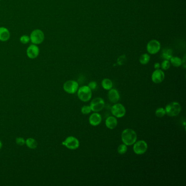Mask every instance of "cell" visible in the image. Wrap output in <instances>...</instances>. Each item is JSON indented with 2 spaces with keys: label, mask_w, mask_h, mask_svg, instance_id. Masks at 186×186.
<instances>
[{
  "label": "cell",
  "mask_w": 186,
  "mask_h": 186,
  "mask_svg": "<svg viewBox=\"0 0 186 186\" xmlns=\"http://www.w3.org/2000/svg\"><path fill=\"white\" fill-rule=\"evenodd\" d=\"M170 64H171V63H170V62L169 60H165L164 61H163L162 64L160 65V67H161V68H162V69L166 71V70H168L170 68Z\"/></svg>",
  "instance_id": "cell-25"
},
{
  "label": "cell",
  "mask_w": 186,
  "mask_h": 186,
  "mask_svg": "<svg viewBox=\"0 0 186 186\" xmlns=\"http://www.w3.org/2000/svg\"><path fill=\"white\" fill-rule=\"evenodd\" d=\"M118 123L117 118L113 116H110L108 117L105 120V126L108 128L110 129L115 128L118 126Z\"/></svg>",
  "instance_id": "cell-15"
},
{
  "label": "cell",
  "mask_w": 186,
  "mask_h": 186,
  "mask_svg": "<svg viewBox=\"0 0 186 186\" xmlns=\"http://www.w3.org/2000/svg\"><path fill=\"white\" fill-rule=\"evenodd\" d=\"M81 113L83 115H88L91 113L92 110L91 109L90 105H84L81 108Z\"/></svg>",
  "instance_id": "cell-24"
},
{
  "label": "cell",
  "mask_w": 186,
  "mask_h": 186,
  "mask_svg": "<svg viewBox=\"0 0 186 186\" xmlns=\"http://www.w3.org/2000/svg\"><path fill=\"white\" fill-rule=\"evenodd\" d=\"M121 139L127 146L133 145L137 140V133L132 129H125L121 134Z\"/></svg>",
  "instance_id": "cell-1"
},
{
  "label": "cell",
  "mask_w": 186,
  "mask_h": 186,
  "mask_svg": "<svg viewBox=\"0 0 186 186\" xmlns=\"http://www.w3.org/2000/svg\"><path fill=\"white\" fill-rule=\"evenodd\" d=\"M26 53L30 58L34 59L38 56L39 49L36 44H32L28 47Z\"/></svg>",
  "instance_id": "cell-13"
},
{
  "label": "cell",
  "mask_w": 186,
  "mask_h": 186,
  "mask_svg": "<svg viewBox=\"0 0 186 186\" xmlns=\"http://www.w3.org/2000/svg\"><path fill=\"white\" fill-rule=\"evenodd\" d=\"M30 41V37L28 36L27 35H23L20 38V42L23 44H26L27 43H28Z\"/></svg>",
  "instance_id": "cell-27"
},
{
  "label": "cell",
  "mask_w": 186,
  "mask_h": 186,
  "mask_svg": "<svg viewBox=\"0 0 186 186\" xmlns=\"http://www.w3.org/2000/svg\"><path fill=\"white\" fill-rule=\"evenodd\" d=\"M77 94L80 101L83 102H87L92 98V90L88 86H83L78 88Z\"/></svg>",
  "instance_id": "cell-3"
},
{
  "label": "cell",
  "mask_w": 186,
  "mask_h": 186,
  "mask_svg": "<svg viewBox=\"0 0 186 186\" xmlns=\"http://www.w3.org/2000/svg\"><path fill=\"white\" fill-rule=\"evenodd\" d=\"M113 83L111 80L109 79L105 78L102 81V86L104 90L109 91L113 88Z\"/></svg>",
  "instance_id": "cell-17"
},
{
  "label": "cell",
  "mask_w": 186,
  "mask_h": 186,
  "mask_svg": "<svg viewBox=\"0 0 186 186\" xmlns=\"http://www.w3.org/2000/svg\"><path fill=\"white\" fill-rule=\"evenodd\" d=\"M0 1H1V0H0Z\"/></svg>",
  "instance_id": "cell-32"
},
{
  "label": "cell",
  "mask_w": 186,
  "mask_h": 186,
  "mask_svg": "<svg viewBox=\"0 0 186 186\" xmlns=\"http://www.w3.org/2000/svg\"><path fill=\"white\" fill-rule=\"evenodd\" d=\"M102 120V118L100 113L98 112H94L92 113L88 118L90 124L92 126H97L101 124Z\"/></svg>",
  "instance_id": "cell-12"
},
{
  "label": "cell",
  "mask_w": 186,
  "mask_h": 186,
  "mask_svg": "<svg viewBox=\"0 0 186 186\" xmlns=\"http://www.w3.org/2000/svg\"><path fill=\"white\" fill-rule=\"evenodd\" d=\"M166 114L170 117H175L180 114L181 111V106L177 102H172L167 104L165 108Z\"/></svg>",
  "instance_id": "cell-2"
},
{
  "label": "cell",
  "mask_w": 186,
  "mask_h": 186,
  "mask_svg": "<svg viewBox=\"0 0 186 186\" xmlns=\"http://www.w3.org/2000/svg\"><path fill=\"white\" fill-rule=\"evenodd\" d=\"M165 78V74L161 69H157L152 73L151 79L154 83H160L163 81Z\"/></svg>",
  "instance_id": "cell-11"
},
{
  "label": "cell",
  "mask_w": 186,
  "mask_h": 186,
  "mask_svg": "<svg viewBox=\"0 0 186 186\" xmlns=\"http://www.w3.org/2000/svg\"><path fill=\"white\" fill-rule=\"evenodd\" d=\"M160 43L159 41L156 39H153L150 41L147 44V51L151 55H154L158 53L160 50Z\"/></svg>",
  "instance_id": "cell-10"
},
{
  "label": "cell",
  "mask_w": 186,
  "mask_h": 186,
  "mask_svg": "<svg viewBox=\"0 0 186 186\" xmlns=\"http://www.w3.org/2000/svg\"><path fill=\"white\" fill-rule=\"evenodd\" d=\"M150 60V56L148 53H144L139 58V61L141 64L145 65L148 64Z\"/></svg>",
  "instance_id": "cell-21"
},
{
  "label": "cell",
  "mask_w": 186,
  "mask_h": 186,
  "mask_svg": "<svg viewBox=\"0 0 186 186\" xmlns=\"http://www.w3.org/2000/svg\"><path fill=\"white\" fill-rule=\"evenodd\" d=\"M155 114L157 118H161L166 115V111L163 108H158L155 111Z\"/></svg>",
  "instance_id": "cell-22"
},
{
  "label": "cell",
  "mask_w": 186,
  "mask_h": 186,
  "mask_svg": "<svg viewBox=\"0 0 186 186\" xmlns=\"http://www.w3.org/2000/svg\"><path fill=\"white\" fill-rule=\"evenodd\" d=\"M2 142H1V140H0V150H1V148H2Z\"/></svg>",
  "instance_id": "cell-31"
},
{
  "label": "cell",
  "mask_w": 186,
  "mask_h": 186,
  "mask_svg": "<svg viewBox=\"0 0 186 186\" xmlns=\"http://www.w3.org/2000/svg\"><path fill=\"white\" fill-rule=\"evenodd\" d=\"M111 112L112 115L116 118H122L126 115V110L123 104L116 103L111 107Z\"/></svg>",
  "instance_id": "cell-5"
},
{
  "label": "cell",
  "mask_w": 186,
  "mask_h": 186,
  "mask_svg": "<svg viewBox=\"0 0 186 186\" xmlns=\"http://www.w3.org/2000/svg\"><path fill=\"white\" fill-rule=\"evenodd\" d=\"M126 60V56L125 55L120 56V57L118 58V64L120 66H122L123 64H124Z\"/></svg>",
  "instance_id": "cell-26"
},
{
  "label": "cell",
  "mask_w": 186,
  "mask_h": 186,
  "mask_svg": "<svg viewBox=\"0 0 186 186\" xmlns=\"http://www.w3.org/2000/svg\"><path fill=\"white\" fill-rule=\"evenodd\" d=\"M148 143L144 140H141L136 142L133 144V151L135 154L141 155L145 153L148 150Z\"/></svg>",
  "instance_id": "cell-7"
},
{
  "label": "cell",
  "mask_w": 186,
  "mask_h": 186,
  "mask_svg": "<svg viewBox=\"0 0 186 186\" xmlns=\"http://www.w3.org/2000/svg\"><path fill=\"white\" fill-rule=\"evenodd\" d=\"M25 143L28 148H30L31 149H34L37 148L38 146V143L36 140L31 138H28L25 141Z\"/></svg>",
  "instance_id": "cell-18"
},
{
  "label": "cell",
  "mask_w": 186,
  "mask_h": 186,
  "mask_svg": "<svg viewBox=\"0 0 186 186\" xmlns=\"http://www.w3.org/2000/svg\"><path fill=\"white\" fill-rule=\"evenodd\" d=\"M108 96L109 101L111 103H118L120 100V93L118 90L114 89V88H111L110 90H109Z\"/></svg>",
  "instance_id": "cell-14"
},
{
  "label": "cell",
  "mask_w": 186,
  "mask_h": 186,
  "mask_svg": "<svg viewBox=\"0 0 186 186\" xmlns=\"http://www.w3.org/2000/svg\"><path fill=\"white\" fill-rule=\"evenodd\" d=\"M62 144L69 150H76L79 148L80 143L79 140L73 136H69L62 143Z\"/></svg>",
  "instance_id": "cell-6"
},
{
  "label": "cell",
  "mask_w": 186,
  "mask_h": 186,
  "mask_svg": "<svg viewBox=\"0 0 186 186\" xmlns=\"http://www.w3.org/2000/svg\"><path fill=\"white\" fill-rule=\"evenodd\" d=\"M127 150H128L127 146L124 143H122L118 146V152L120 154H123L126 153L127 151Z\"/></svg>",
  "instance_id": "cell-23"
},
{
  "label": "cell",
  "mask_w": 186,
  "mask_h": 186,
  "mask_svg": "<svg viewBox=\"0 0 186 186\" xmlns=\"http://www.w3.org/2000/svg\"><path fill=\"white\" fill-rule=\"evenodd\" d=\"M88 86L90 88V89L91 90H96L97 87V83L96 81H91L90 83H88Z\"/></svg>",
  "instance_id": "cell-29"
},
{
  "label": "cell",
  "mask_w": 186,
  "mask_h": 186,
  "mask_svg": "<svg viewBox=\"0 0 186 186\" xmlns=\"http://www.w3.org/2000/svg\"><path fill=\"white\" fill-rule=\"evenodd\" d=\"M92 111L99 112L103 110L105 106V102L102 98L97 97L93 99L90 105Z\"/></svg>",
  "instance_id": "cell-8"
},
{
  "label": "cell",
  "mask_w": 186,
  "mask_h": 186,
  "mask_svg": "<svg viewBox=\"0 0 186 186\" xmlns=\"http://www.w3.org/2000/svg\"><path fill=\"white\" fill-rule=\"evenodd\" d=\"M30 41L33 44H40L43 42L45 36L43 31L39 29L34 30L30 34Z\"/></svg>",
  "instance_id": "cell-4"
},
{
  "label": "cell",
  "mask_w": 186,
  "mask_h": 186,
  "mask_svg": "<svg viewBox=\"0 0 186 186\" xmlns=\"http://www.w3.org/2000/svg\"><path fill=\"white\" fill-rule=\"evenodd\" d=\"M16 143L19 146L24 145L25 143V140L22 137H18L16 139Z\"/></svg>",
  "instance_id": "cell-28"
},
{
  "label": "cell",
  "mask_w": 186,
  "mask_h": 186,
  "mask_svg": "<svg viewBox=\"0 0 186 186\" xmlns=\"http://www.w3.org/2000/svg\"><path fill=\"white\" fill-rule=\"evenodd\" d=\"M170 63H171L173 66L175 67H178L182 65V60H181L180 58L178 57H176V56H173L170 58Z\"/></svg>",
  "instance_id": "cell-20"
},
{
  "label": "cell",
  "mask_w": 186,
  "mask_h": 186,
  "mask_svg": "<svg viewBox=\"0 0 186 186\" xmlns=\"http://www.w3.org/2000/svg\"><path fill=\"white\" fill-rule=\"evenodd\" d=\"M162 56L164 60H170L172 57H173V52L172 50L169 48H165L163 50L162 53Z\"/></svg>",
  "instance_id": "cell-19"
},
{
  "label": "cell",
  "mask_w": 186,
  "mask_h": 186,
  "mask_svg": "<svg viewBox=\"0 0 186 186\" xmlns=\"http://www.w3.org/2000/svg\"><path fill=\"white\" fill-rule=\"evenodd\" d=\"M160 67V64L158 62H156L154 64V68L155 69H159Z\"/></svg>",
  "instance_id": "cell-30"
},
{
  "label": "cell",
  "mask_w": 186,
  "mask_h": 186,
  "mask_svg": "<svg viewBox=\"0 0 186 186\" xmlns=\"http://www.w3.org/2000/svg\"><path fill=\"white\" fill-rule=\"evenodd\" d=\"M79 88V83L75 80L67 81L63 85L64 91L69 94H74Z\"/></svg>",
  "instance_id": "cell-9"
},
{
  "label": "cell",
  "mask_w": 186,
  "mask_h": 186,
  "mask_svg": "<svg viewBox=\"0 0 186 186\" xmlns=\"http://www.w3.org/2000/svg\"><path fill=\"white\" fill-rule=\"evenodd\" d=\"M10 32L7 28L0 27V41L6 42L10 38Z\"/></svg>",
  "instance_id": "cell-16"
}]
</instances>
